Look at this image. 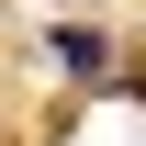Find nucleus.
<instances>
[{
    "instance_id": "f257e3e1",
    "label": "nucleus",
    "mask_w": 146,
    "mask_h": 146,
    "mask_svg": "<svg viewBox=\"0 0 146 146\" xmlns=\"http://www.w3.org/2000/svg\"><path fill=\"white\" fill-rule=\"evenodd\" d=\"M56 68H68V79H101V68H112V45L90 34V23H56Z\"/></svg>"
}]
</instances>
